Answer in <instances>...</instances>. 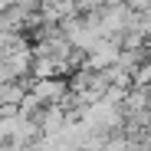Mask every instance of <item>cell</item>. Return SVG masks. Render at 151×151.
I'll use <instances>...</instances> for the list:
<instances>
[{
	"mask_svg": "<svg viewBox=\"0 0 151 151\" xmlns=\"http://www.w3.org/2000/svg\"><path fill=\"white\" fill-rule=\"evenodd\" d=\"M66 95H69V86L63 79H36L30 86V99L36 105L49 109V105H63L66 102Z\"/></svg>",
	"mask_w": 151,
	"mask_h": 151,
	"instance_id": "1",
	"label": "cell"
},
{
	"mask_svg": "<svg viewBox=\"0 0 151 151\" xmlns=\"http://www.w3.org/2000/svg\"><path fill=\"white\" fill-rule=\"evenodd\" d=\"M128 4H132V7H148L151 0H128Z\"/></svg>",
	"mask_w": 151,
	"mask_h": 151,
	"instance_id": "2",
	"label": "cell"
}]
</instances>
